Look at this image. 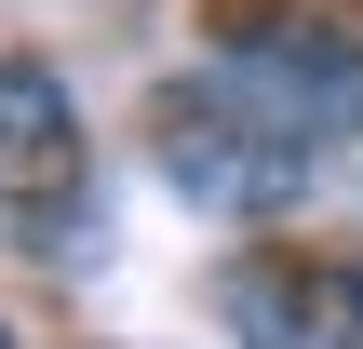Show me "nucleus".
<instances>
[{"label":"nucleus","mask_w":363,"mask_h":349,"mask_svg":"<svg viewBox=\"0 0 363 349\" xmlns=\"http://www.w3.org/2000/svg\"><path fill=\"white\" fill-rule=\"evenodd\" d=\"M81 188V108L40 54H0V215H67Z\"/></svg>","instance_id":"obj_4"},{"label":"nucleus","mask_w":363,"mask_h":349,"mask_svg":"<svg viewBox=\"0 0 363 349\" xmlns=\"http://www.w3.org/2000/svg\"><path fill=\"white\" fill-rule=\"evenodd\" d=\"M148 148H162V188L202 202V215H229V229L296 215V202L323 188V148H283L269 121H242V108H216V94H162Z\"/></svg>","instance_id":"obj_2"},{"label":"nucleus","mask_w":363,"mask_h":349,"mask_svg":"<svg viewBox=\"0 0 363 349\" xmlns=\"http://www.w3.org/2000/svg\"><path fill=\"white\" fill-rule=\"evenodd\" d=\"M229 336L242 349H363V269L337 256H242L216 282Z\"/></svg>","instance_id":"obj_3"},{"label":"nucleus","mask_w":363,"mask_h":349,"mask_svg":"<svg viewBox=\"0 0 363 349\" xmlns=\"http://www.w3.org/2000/svg\"><path fill=\"white\" fill-rule=\"evenodd\" d=\"M0 349H13V336H0Z\"/></svg>","instance_id":"obj_5"},{"label":"nucleus","mask_w":363,"mask_h":349,"mask_svg":"<svg viewBox=\"0 0 363 349\" xmlns=\"http://www.w3.org/2000/svg\"><path fill=\"white\" fill-rule=\"evenodd\" d=\"M202 94L216 108H242V121H269L283 148H350L363 135V40H337L323 13H216L202 27Z\"/></svg>","instance_id":"obj_1"}]
</instances>
